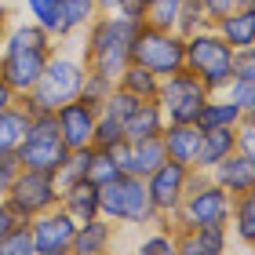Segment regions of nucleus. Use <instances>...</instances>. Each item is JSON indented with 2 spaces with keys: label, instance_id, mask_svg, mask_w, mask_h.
<instances>
[{
  "label": "nucleus",
  "instance_id": "38",
  "mask_svg": "<svg viewBox=\"0 0 255 255\" xmlns=\"http://www.w3.org/2000/svg\"><path fill=\"white\" fill-rule=\"evenodd\" d=\"M146 7H149V0H117V11H113V15H124V18L142 22L146 18Z\"/></svg>",
  "mask_w": 255,
  "mask_h": 255
},
{
  "label": "nucleus",
  "instance_id": "19",
  "mask_svg": "<svg viewBox=\"0 0 255 255\" xmlns=\"http://www.w3.org/2000/svg\"><path fill=\"white\" fill-rule=\"evenodd\" d=\"M59 208L73 219V223H88V219L99 215V186H91L88 179L73 182L59 193Z\"/></svg>",
  "mask_w": 255,
  "mask_h": 255
},
{
  "label": "nucleus",
  "instance_id": "1",
  "mask_svg": "<svg viewBox=\"0 0 255 255\" xmlns=\"http://www.w3.org/2000/svg\"><path fill=\"white\" fill-rule=\"evenodd\" d=\"M55 51V40L48 29H40L37 22H18L7 29L4 48H0V77L7 80V88L22 99L26 91L37 84Z\"/></svg>",
  "mask_w": 255,
  "mask_h": 255
},
{
  "label": "nucleus",
  "instance_id": "5",
  "mask_svg": "<svg viewBox=\"0 0 255 255\" xmlns=\"http://www.w3.org/2000/svg\"><path fill=\"white\" fill-rule=\"evenodd\" d=\"M99 215L110 219L113 226L117 223H128V226L157 223V212L149 204L146 182L135 179V175H117L106 186H99Z\"/></svg>",
  "mask_w": 255,
  "mask_h": 255
},
{
  "label": "nucleus",
  "instance_id": "2",
  "mask_svg": "<svg viewBox=\"0 0 255 255\" xmlns=\"http://www.w3.org/2000/svg\"><path fill=\"white\" fill-rule=\"evenodd\" d=\"M142 22L124 18V15H95V22L84 29V69L102 73L117 84L124 66L131 62V40Z\"/></svg>",
  "mask_w": 255,
  "mask_h": 255
},
{
  "label": "nucleus",
  "instance_id": "7",
  "mask_svg": "<svg viewBox=\"0 0 255 255\" xmlns=\"http://www.w3.org/2000/svg\"><path fill=\"white\" fill-rule=\"evenodd\" d=\"M131 62L149 69L153 77H171L186 62V40L175 29H153L142 22L131 40Z\"/></svg>",
  "mask_w": 255,
  "mask_h": 255
},
{
  "label": "nucleus",
  "instance_id": "16",
  "mask_svg": "<svg viewBox=\"0 0 255 255\" xmlns=\"http://www.w3.org/2000/svg\"><path fill=\"white\" fill-rule=\"evenodd\" d=\"M212 29H215L234 51L255 48V4L241 7V11H230V15H223V18H215Z\"/></svg>",
  "mask_w": 255,
  "mask_h": 255
},
{
  "label": "nucleus",
  "instance_id": "32",
  "mask_svg": "<svg viewBox=\"0 0 255 255\" xmlns=\"http://www.w3.org/2000/svg\"><path fill=\"white\" fill-rule=\"evenodd\" d=\"M117 142H124V128H121V121H113V117H106V113H99L91 146H95V149H110V146H117Z\"/></svg>",
  "mask_w": 255,
  "mask_h": 255
},
{
  "label": "nucleus",
  "instance_id": "30",
  "mask_svg": "<svg viewBox=\"0 0 255 255\" xmlns=\"http://www.w3.org/2000/svg\"><path fill=\"white\" fill-rule=\"evenodd\" d=\"M117 175L121 171H117V164H113V157L106 149H91V160H88V171H84V179L91 186H106V182L117 179Z\"/></svg>",
  "mask_w": 255,
  "mask_h": 255
},
{
  "label": "nucleus",
  "instance_id": "35",
  "mask_svg": "<svg viewBox=\"0 0 255 255\" xmlns=\"http://www.w3.org/2000/svg\"><path fill=\"white\" fill-rule=\"evenodd\" d=\"M248 4H255V0H201L208 22L223 18V15H230V11H241V7H248Z\"/></svg>",
  "mask_w": 255,
  "mask_h": 255
},
{
  "label": "nucleus",
  "instance_id": "42",
  "mask_svg": "<svg viewBox=\"0 0 255 255\" xmlns=\"http://www.w3.org/2000/svg\"><path fill=\"white\" fill-rule=\"evenodd\" d=\"M149 4H182V0H149Z\"/></svg>",
  "mask_w": 255,
  "mask_h": 255
},
{
  "label": "nucleus",
  "instance_id": "40",
  "mask_svg": "<svg viewBox=\"0 0 255 255\" xmlns=\"http://www.w3.org/2000/svg\"><path fill=\"white\" fill-rule=\"evenodd\" d=\"M15 102H18V95H15V91L7 88V80L0 77V113H4V110H11Z\"/></svg>",
  "mask_w": 255,
  "mask_h": 255
},
{
  "label": "nucleus",
  "instance_id": "34",
  "mask_svg": "<svg viewBox=\"0 0 255 255\" xmlns=\"http://www.w3.org/2000/svg\"><path fill=\"white\" fill-rule=\"evenodd\" d=\"M175 18H179V4H149L142 22L153 29H175Z\"/></svg>",
  "mask_w": 255,
  "mask_h": 255
},
{
  "label": "nucleus",
  "instance_id": "23",
  "mask_svg": "<svg viewBox=\"0 0 255 255\" xmlns=\"http://www.w3.org/2000/svg\"><path fill=\"white\" fill-rule=\"evenodd\" d=\"M226 230H230V234H234L245 248H252V241H255V193L234 197V208H230Z\"/></svg>",
  "mask_w": 255,
  "mask_h": 255
},
{
  "label": "nucleus",
  "instance_id": "36",
  "mask_svg": "<svg viewBox=\"0 0 255 255\" xmlns=\"http://www.w3.org/2000/svg\"><path fill=\"white\" fill-rule=\"evenodd\" d=\"M18 175V160H15V153H7V157H0V201L7 197V190H11V179Z\"/></svg>",
  "mask_w": 255,
  "mask_h": 255
},
{
  "label": "nucleus",
  "instance_id": "41",
  "mask_svg": "<svg viewBox=\"0 0 255 255\" xmlns=\"http://www.w3.org/2000/svg\"><path fill=\"white\" fill-rule=\"evenodd\" d=\"M7 11H4V4H0V48H4V37H7Z\"/></svg>",
  "mask_w": 255,
  "mask_h": 255
},
{
  "label": "nucleus",
  "instance_id": "18",
  "mask_svg": "<svg viewBox=\"0 0 255 255\" xmlns=\"http://www.w3.org/2000/svg\"><path fill=\"white\" fill-rule=\"evenodd\" d=\"M160 142H164V157L168 160L193 168L197 146H201V131H197V124H164Z\"/></svg>",
  "mask_w": 255,
  "mask_h": 255
},
{
  "label": "nucleus",
  "instance_id": "21",
  "mask_svg": "<svg viewBox=\"0 0 255 255\" xmlns=\"http://www.w3.org/2000/svg\"><path fill=\"white\" fill-rule=\"evenodd\" d=\"M241 121H245V117H241V110L226 95H208L193 124H197V131H212V128H237Z\"/></svg>",
  "mask_w": 255,
  "mask_h": 255
},
{
  "label": "nucleus",
  "instance_id": "11",
  "mask_svg": "<svg viewBox=\"0 0 255 255\" xmlns=\"http://www.w3.org/2000/svg\"><path fill=\"white\" fill-rule=\"evenodd\" d=\"M77 223L69 219L59 204L48 212L29 219V237H33V255H69V241H73Z\"/></svg>",
  "mask_w": 255,
  "mask_h": 255
},
{
  "label": "nucleus",
  "instance_id": "14",
  "mask_svg": "<svg viewBox=\"0 0 255 255\" xmlns=\"http://www.w3.org/2000/svg\"><path fill=\"white\" fill-rule=\"evenodd\" d=\"M69 255H113V223L102 215L77 223L73 241H69Z\"/></svg>",
  "mask_w": 255,
  "mask_h": 255
},
{
  "label": "nucleus",
  "instance_id": "20",
  "mask_svg": "<svg viewBox=\"0 0 255 255\" xmlns=\"http://www.w3.org/2000/svg\"><path fill=\"white\" fill-rule=\"evenodd\" d=\"M164 113L153 99H142L138 106L124 117V138H149V135H160L164 131Z\"/></svg>",
  "mask_w": 255,
  "mask_h": 255
},
{
  "label": "nucleus",
  "instance_id": "15",
  "mask_svg": "<svg viewBox=\"0 0 255 255\" xmlns=\"http://www.w3.org/2000/svg\"><path fill=\"white\" fill-rule=\"evenodd\" d=\"M179 255H226L230 230L226 226H197V230H175Z\"/></svg>",
  "mask_w": 255,
  "mask_h": 255
},
{
  "label": "nucleus",
  "instance_id": "9",
  "mask_svg": "<svg viewBox=\"0 0 255 255\" xmlns=\"http://www.w3.org/2000/svg\"><path fill=\"white\" fill-rule=\"evenodd\" d=\"M4 204L15 212L22 223H29L33 215L48 212L59 204V182L48 171H33V168H18V175L11 179V190L4 197Z\"/></svg>",
  "mask_w": 255,
  "mask_h": 255
},
{
  "label": "nucleus",
  "instance_id": "22",
  "mask_svg": "<svg viewBox=\"0 0 255 255\" xmlns=\"http://www.w3.org/2000/svg\"><path fill=\"white\" fill-rule=\"evenodd\" d=\"M95 15H99L95 0H59V40L88 29L95 22Z\"/></svg>",
  "mask_w": 255,
  "mask_h": 255
},
{
  "label": "nucleus",
  "instance_id": "28",
  "mask_svg": "<svg viewBox=\"0 0 255 255\" xmlns=\"http://www.w3.org/2000/svg\"><path fill=\"white\" fill-rule=\"evenodd\" d=\"M204 26H212V22H208L201 0H182L179 4V18H175V33L179 37H190V33L204 29Z\"/></svg>",
  "mask_w": 255,
  "mask_h": 255
},
{
  "label": "nucleus",
  "instance_id": "44",
  "mask_svg": "<svg viewBox=\"0 0 255 255\" xmlns=\"http://www.w3.org/2000/svg\"><path fill=\"white\" fill-rule=\"evenodd\" d=\"M131 255H135V252H131Z\"/></svg>",
  "mask_w": 255,
  "mask_h": 255
},
{
  "label": "nucleus",
  "instance_id": "33",
  "mask_svg": "<svg viewBox=\"0 0 255 255\" xmlns=\"http://www.w3.org/2000/svg\"><path fill=\"white\" fill-rule=\"evenodd\" d=\"M0 255H33V237L29 223H18L7 237H0Z\"/></svg>",
  "mask_w": 255,
  "mask_h": 255
},
{
  "label": "nucleus",
  "instance_id": "17",
  "mask_svg": "<svg viewBox=\"0 0 255 255\" xmlns=\"http://www.w3.org/2000/svg\"><path fill=\"white\" fill-rule=\"evenodd\" d=\"M234 149H237V128H212V131H201L193 171H212L219 160H226Z\"/></svg>",
  "mask_w": 255,
  "mask_h": 255
},
{
  "label": "nucleus",
  "instance_id": "3",
  "mask_svg": "<svg viewBox=\"0 0 255 255\" xmlns=\"http://www.w3.org/2000/svg\"><path fill=\"white\" fill-rule=\"evenodd\" d=\"M80 80H84V62L73 59V55H55L51 51V59L44 66V73L37 77V84L18 102L29 113H55L59 106H66L69 99L80 95Z\"/></svg>",
  "mask_w": 255,
  "mask_h": 255
},
{
  "label": "nucleus",
  "instance_id": "43",
  "mask_svg": "<svg viewBox=\"0 0 255 255\" xmlns=\"http://www.w3.org/2000/svg\"><path fill=\"white\" fill-rule=\"evenodd\" d=\"M0 4H4V0H0Z\"/></svg>",
  "mask_w": 255,
  "mask_h": 255
},
{
  "label": "nucleus",
  "instance_id": "31",
  "mask_svg": "<svg viewBox=\"0 0 255 255\" xmlns=\"http://www.w3.org/2000/svg\"><path fill=\"white\" fill-rule=\"evenodd\" d=\"M135 255H179V248H175V234H171L168 226L153 230V234L142 237V245L135 248Z\"/></svg>",
  "mask_w": 255,
  "mask_h": 255
},
{
  "label": "nucleus",
  "instance_id": "4",
  "mask_svg": "<svg viewBox=\"0 0 255 255\" xmlns=\"http://www.w3.org/2000/svg\"><path fill=\"white\" fill-rule=\"evenodd\" d=\"M182 40H186V62H182V69H190L193 77H201V84L212 91V95H223L226 84L234 80V48H230L212 26L197 29Z\"/></svg>",
  "mask_w": 255,
  "mask_h": 255
},
{
  "label": "nucleus",
  "instance_id": "10",
  "mask_svg": "<svg viewBox=\"0 0 255 255\" xmlns=\"http://www.w3.org/2000/svg\"><path fill=\"white\" fill-rule=\"evenodd\" d=\"M186 179H190V168L186 164H175V160H164L157 171H149V175L142 179L157 219H171L179 212L182 197H186Z\"/></svg>",
  "mask_w": 255,
  "mask_h": 255
},
{
  "label": "nucleus",
  "instance_id": "6",
  "mask_svg": "<svg viewBox=\"0 0 255 255\" xmlns=\"http://www.w3.org/2000/svg\"><path fill=\"white\" fill-rule=\"evenodd\" d=\"M66 153H69V149L62 146V138H59L55 113H29L26 138H22L18 149H15L18 168H33V171H48V175H55L59 164L66 160Z\"/></svg>",
  "mask_w": 255,
  "mask_h": 255
},
{
  "label": "nucleus",
  "instance_id": "13",
  "mask_svg": "<svg viewBox=\"0 0 255 255\" xmlns=\"http://www.w3.org/2000/svg\"><path fill=\"white\" fill-rule=\"evenodd\" d=\"M208 179L215 182V186H223L230 197H241V193H255V157L252 153H230L226 160H219V164L208 171Z\"/></svg>",
  "mask_w": 255,
  "mask_h": 255
},
{
  "label": "nucleus",
  "instance_id": "39",
  "mask_svg": "<svg viewBox=\"0 0 255 255\" xmlns=\"http://www.w3.org/2000/svg\"><path fill=\"white\" fill-rule=\"evenodd\" d=\"M18 223H22V219H18L15 212H11V208H7L4 201H0V237H7V234H11V230H15Z\"/></svg>",
  "mask_w": 255,
  "mask_h": 255
},
{
  "label": "nucleus",
  "instance_id": "29",
  "mask_svg": "<svg viewBox=\"0 0 255 255\" xmlns=\"http://www.w3.org/2000/svg\"><path fill=\"white\" fill-rule=\"evenodd\" d=\"M113 80L102 77V73H91V69H84V80H80V99L91 102V106H102L110 95H113Z\"/></svg>",
  "mask_w": 255,
  "mask_h": 255
},
{
  "label": "nucleus",
  "instance_id": "27",
  "mask_svg": "<svg viewBox=\"0 0 255 255\" xmlns=\"http://www.w3.org/2000/svg\"><path fill=\"white\" fill-rule=\"evenodd\" d=\"M22 4L29 11V22L48 29L51 40H59V0H22Z\"/></svg>",
  "mask_w": 255,
  "mask_h": 255
},
{
  "label": "nucleus",
  "instance_id": "12",
  "mask_svg": "<svg viewBox=\"0 0 255 255\" xmlns=\"http://www.w3.org/2000/svg\"><path fill=\"white\" fill-rule=\"evenodd\" d=\"M95 121H99V106H91L84 99H69L66 106L55 110V128L66 149H84L95 138Z\"/></svg>",
  "mask_w": 255,
  "mask_h": 255
},
{
  "label": "nucleus",
  "instance_id": "25",
  "mask_svg": "<svg viewBox=\"0 0 255 255\" xmlns=\"http://www.w3.org/2000/svg\"><path fill=\"white\" fill-rule=\"evenodd\" d=\"M117 88L128 91V95H135V99H157L160 77H153L149 69L135 66V62H128V66H124V73L117 77Z\"/></svg>",
  "mask_w": 255,
  "mask_h": 255
},
{
  "label": "nucleus",
  "instance_id": "26",
  "mask_svg": "<svg viewBox=\"0 0 255 255\" xmlns=\"http://www.w3.org/2000/svg\"><path fill=\"white\" fill-rule=\"evenodd\" d=\"M223 95L241 110V117H255V77H234Z\"/></svg>",
  "mask_w": 255,
  "mask_h": 255
},
{
  "label": "nucleus",
  "instance_id": "8",
  "mask_svg": "<svg viewBox=\"0 0 255 255\" xmlns=\"http://www.w3.org/2000/svg\"><path fill=\"white\" fill-rule=\"evenodd\" d=\"M208 95H212V91L201 84V77H193L190 69H179V73H171V77H160V88H157L153 102L160 106L168 124H193Z\"/></svg>",
  "mask_w": 255,
  "mask_h": 255
},
{
  "label": "nucleus",
  "instance_id": "37",
  "mask_svg": "<svg viewBox=\"0 0 255 255\" xmlns=\"http://www.w3.org/2000/svg\"><path fill=\"white\" fill-rule=\"evenodd\" d=\"M234 77H255V48L234 51Z\"/></svg>",
  "mask_w": 255,
  "mask_h": 255
},
{
  "label": "nucleus",
  "instance_id": "24",
  "mask_svg": "<svg viewBox=\"0 0 255 255\" xmlns=\"http://www.w3.org/2000/svg\"><path fill=\"white\" fill-rule=\"evenodd\" d=\"M26 124H29V110L22 102H15L11 110L0 113V157L18 149V142L26 138Z\"/></svg>",
  "mask_w": 255,
  "mask_h": 255
}]
</instances>
